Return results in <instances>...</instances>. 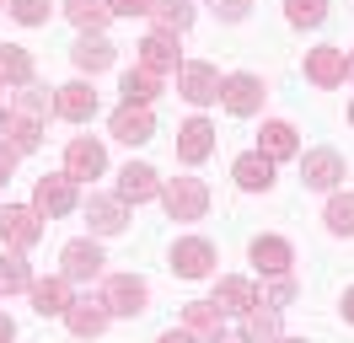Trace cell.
Here are the masks:
<instances>
[{
	"mask_svg": "<svg viewBox=\"0 0 354 343\" xmlns=\"http://www.w3.org/2000/svg\"><path fill=\"white\" fill-rule=\"evenodd\" d=\"M48 113H54V91H48V86H38V81H27L22 91L0 97V129H6V140L22 150V156L44 145Z\"/></svg>",
	"mask_w": 354,
	"mask_h": 343,
	"instance_id": "1",
	"label": "cell"
},
{
	"mask_svg": "<svg viewBox=\"0 0 354 343\" xmlns=\"http://www.w3.org/2000/svg\"><path fill=\"white\" fill-rule=\"evenodd\" d=\"M161 210L172 214V220H204L209 188H204L199 177H167V183H161Z\"/></svg>",
	"mask_w": 354,
	"mask_h": 343,
	"instance_id": "2",
	"label": "cell"
},
{
	"mask_svg": "<svg viewBox=\"0 0 354 343\" xmlns=\"http://www.w3.org/2000/svg\"><path fill=\"white\" fill-rule=\"evenodd\" d=\"M102 247L91 241V236H75V241H65V252H59V274L70 279V284H91V279H102Z\"/></svg>",
	"mask_w": 354,
	"mask_h": 343,
	"instance_id": "3",
	"label": "cell"
},
{
	"mask_svg": "<svg viewBox=\"0 0 354 343\" xmlns=\"http://www.w3.org/2000/svg\"><path fill=\"white\" fill-rule=\"evenodd\" d=\"M75 177L70 172H54V177H38V188H32V210L44 214V220H59V214L75 210Z\"/></svg>",
	"mask_w": 354,
	"mask_h": 343,
	"instance_id": "4",
	"label": "cell"
},
{
	"mask_svg": "<svg viewBox=\"0 0 354 343\" xmlns=\"http://www.w3.org/2000/svg\"><path fill=\"white\" fill-rule=\"evenodd\" d=\"M177 91H183V97H188L194 107L221 102V70H215V64H204V59L177 64Z\"/></svg>",
	"mask_w": 354,
	"mask_h": 343,
	"instance_id": "5",
	"label": "cell"
},
{
	"mask_svg": "<svg viewBox=\"0 0 354 343\" xmlns=\"http://www.w3.org/2000/svg\"><path fill=\"white\" fill-rule=\"evenodd\" d=\"M38 236H44V214L32 210V204H6V210H0V241H6V247H38Z\"/></svg>",
	"mask_w": 354,
	"mask_h": 343,
	"instance_id": "6",
	"label": "cell"
},
{
	"mask_svg": "<svg viewBox=\"0 0 354 343\" xmlns=\"http://www.w3.org/2000/svg\"><path fill=\"white\" fill-rule=\"evenodd\" d=\"M306 81L322 86V91L344 86V81H349V48H333V43L311 48V54H306Z\"/></svg>",
	"mask_w": 354,
	"mask_h": 343,
	"instance_id": "7",
	"label": "cell"
},
{
	"mask_svg": "<svg viewBox=\"0 0 354 343\" xmlns=\"http://www.w3.org/2000/svg\"><path fill=\"white\" fill-rule=\"evenodd\" d=\"M102 300H108L113 317H140L145 300H151V290H145V279H140V274H113L108 284H102Z\"/></svg>",
	"mask_w": 354,
	"mask_h": 343,
	"instance_id": "8",
	"label": "cell"
},
{
	"mask_svg": "<svg viewBox=\"0 0 354 343\" xmlns=\"http://www.w3.org/2000/svg\"><path fill=\"white\" fill-rule=\"evenodd\" d=\"M108 300L102 295H81V300H70L65 306V327L75 333V338H102L108 333Z\"/></svg>",
	"mask_w": 354,
	"mask_h": 343,
	"instance_id": "9",
	"label": "cell"
},
{
	"mask_svg": "<svg viewBox=\"0 0 354 343\" xmlns=\"http://www.w3.org/2000/svg\"><path fill=\"white\" fill-rule=\"evenodd\" d=\"M65 172L75 177V183H91V177L108 172V150L97 145L91 134H75V140L65 145Z\"/></svg>",
	"mask_w": 354,
	"mask_h": 343,
	"instance_id": "10",
	"label": "cell"
},
{
	"mask_svg": "<svg viewBox=\"0 0 354 343\" xmlns=\"http://www.w3.org/2000/svg\"><path fill=\"white\" fill-rule=\"evenodd\" d=\"M263 97H268V86L258 81V75H225L221 81V102L231 107V113H236V118H252V113H258V107H263Z\"/></svg>",
	"mask_w": 354,
	"mask_h": 343,
	"instance_id": "11",
	"label": "cell"
},
{
	"mask_svg": "<svg viewBox=\"0 0 354 343\" xmlns=\"http://www.w3.org/2000/svg\"><path fill=\"white\" fill-rule=\"evenodd\" d=\"M156 134V113L151 102H124L113 113V140H124V145H145Z\"/></svg>",
	"mask_w": 354,
	"mask_h": 343,
	"instance_id": "12",
	"label": "cell"
},
{
	"mask_svg": "<svg viewBox=\"0 0 354 343\" xmlns=\"http://www.w3.org/2000/svg\"><path fill=\"white\" fill-rule=\"evenodd\" d=\"M301 183L333 193L344 183V156H338V150H306V156H301Z\"/></svg>",
	"mask_w": 354,
	"mask_h": 343,
	"instance_id": "13",
	"label": "cell"
},
{
	"mask_svg": "<svg viewBox=\"0 0 354 343\" xmlns=\"http://www.w3.org/2000/svg\"><path fill=\"white\" fill-rule=\"evenodd\" d=\"M86 220H91V236H118L124 225H129V198L91 193V198H86Z\"/></svg>",
	"mask_w": 354,
	"mask_h": 343,
	"instance_id": "14",
	"label": "cell"
},
{
	"mask_svg": "<svg viewBox=\"0 0 354 343\" xmlns=\"http://www.w3.org/2000/svg\"><path fill=\"white\" fill-rule=\"evenodd\" d=\"M183 327H188L194 338H204V343H221V338H225V311H221V300H188V306H183Z\"/></svg>",
	"mask_w": 354,
	"mask_h": 343,
	"instance_id": "15",
	"label": "cell"
},
{
	"mask_svg": "<svg viewBox=\"0 0 354 343\" xmlns=\"http://www.w3.org/2000/svg\"><path fill=\"white\" fill-rule=\"evenodd\" d=\"M215 268V247L204 241V236H183L172 247V274H183V279H204Z\"/></svg>",
	"mask_w": 354,
	"mask_h": 343,
	"instance_id": "16",
	"label": "cell"
},
{
	"mask_svg": "<svg viewBox=\"0 0 354 343\" xmlns=\"http://www.w3.org/2000/svg\"><path fill=\"white\" fill-rule=\"evenodd\" d=\"M140 64H145V70H156V75H177V33H161V27H156V33H145V38H140Z\"/></svg>",
	"mask_w": 354,
	"mask_h": 343,
	"instance_id": "17",
	"label": "cell"
},
{
	"mask_svg": "<svg viewBox=\"0 0 354 343\" xmlns=\"http://www.w3.org/2000/svg\"><path fill=\"white\" fill-rule=\"evenodd\" d=\"M54 113L70 118V124H91V118H97V91H91L86 81L59 86V91H54Z\"/></svg>",
	"mask_w": 354,
	"mask_h": 343,
	"instance_id": "18",
	"label": "cell"
},
{
	"mask_svg": "<svg viewBox=\"0 0 354 343\" xmlns=\"http://www.w3.org/2000/svg\"><path fill=\"white\" fill-rule=\"evenodd\" d=\"M27 295H32V311H38V317H65V306L75 300V295H70V279H65V274L32 279V290H27Z\"/></svg>",
	"mask_w": 354,
	"mask_h": 343,
	"instance_id": "19",
	"label": "cell"
},
{
	"mask_svg": "<svg viewBox=\"0 0 354 343\" xmlns=\"http://www.w3.org/2000/svg\"><path fill=\"white\" fill-rule=\"evenodd\" d=\"M118 198H129V204L161 198V177H156V167H145V161H129V167L118 172Z\"/></svg>",
	"mask_w": 354,
	"mask_h": 343,
	"instance_id": "20",
	"label": "cell"
},
{
	"mask_svg": "<svg viewBox=\"0 0 354 343\" xmlns=\"http://www.w3.org/2000/svg\"><path fill=\"white\" fill-rule=\"evenodd\" d=\"M209 150H215V124H209V118H188V124L177 129V156H183L188 167H199Z\"/></svg>",
	"mask_w": 354,
	"mask_h": 343,
	"instance_id": "21",
	"label": "cell"
},
{
	"mask_svg": "<svg viewBox=\"0 0 354 343\" xmlns=\"http://www.w3.org/2000/svg\"><path fill=\"white\" fill-rule=\"evenodd\" d=\"M231 177H236V188L263 193V188H274V161H268L263 150H247V156L231 161Z\"/></svg>",
	"mask_w": 354,
	"mask_h": 343,
	"instance_id": "22",
	"label": "cell"
},
{
	"mask_svg": "<svg viewBox=\"0 0 354 343\" xmlns=\"http://www.w3.org/2000/svg\"><path fill=\"white\" fill-rule=\"evenodd\" d=\"M290 263H295V252H290V241L285 236H258V241H252V268H258V274H290Z\"/></svg>",
	"mask_w": 354,
	"mask_h": 343,
	"instance_id": "23",
	"label": "cell"
},
{
	"mask_svg": "<svg viewBox=\"0 0 354 343\" xmlns=\"http://www.w3.org/2000/svg\"><path fill=\"white\" fill-rule=\"evenodd\" d=\"M258 150H263L268 161H290V156H301L295 124H285V118H268V124H263V134H258Z\"/></svg>",
	"mask_w": 354,
	"mask_h": 343,
	"instance_id": "24",
	"label": "cell"
},
{
	"mask_svg": "<svg viewBox=\"0 0 354 343\" xmlns=\"http://www.w3.org/2000/svg\"><path fill=\"white\" fill-rule=\"evenodd\" d=\"M70 59H75V70L97 75V70H108V64H113V43L102 38V33H81L75 48H70Z\"/></svg>",
	"mask_w": 354,
	"mask_h": 343,
	"instance_id": "25",
	"label": "cell"
},
{
	"mask_svg": "<svg viewBox=\"0 0 354 343\" xmlns=\"http://www.w3.org/2000/svg\"><path fill=\"white\" fill-rule=\"evenodd\" d=\"M285 333V322H279V306H268V300H252L242 311V338H279Z\"/></svg>",
	"mask_w": 354,
	"mask_h": 343,
	"instance_id": "26",
	"label": "cell"
},
{
	"mask_svg": "<svg viewBox=\"0 0 354 343\" xmlns=\"http://www.w3.org/2000/svg\"><path fill=\"white\" fill-rule=\"evenodd\" d=\"M194 0H151V21L161 27V33H188L194 27Z\"/></svg>",
	"mask_w": 354,
	"mask_h": 343,
	"instance_id": "27",
	"label": "cell"
},
{
	"mask_svg": "<svg viewBox=\"0 0 354 343\" xmlns=\"http://www.w3.org/2000/svg\"><path fill=\"white\" fill-rule=\"evenodd\" d=\"M65 17L75 21L81 33H102L108 17H113V6H108V0H65Z\"/></svg>",
	"mask_w": 354,
	"mask_h": 343,
	"instance_id": "28",
	"label": "cell"
},
{
	"mask_svg": "<svg viewBox=\"0 0 354 343\" xmlns=\"http://www.w3.org/2000/svg\"><path fill=\"white\" fill-rule=\"evenodd\" d=\"M161 81L167 75H156V70H145V64H134V70H124V102H156V91H161Z\"/></svg>",
	"mask_w": 354,
	"mask_h": 343,
	"instance_id": "29",
	"label": "cell"
},
{
	"mask_svg": "<svg viewBox=\"0 0 354 343\" xmlns=\"http://www.w3.org/2000/svg\"><path fill=\"white\" fill-rule=\"evenodd\" d=\"M0 81L6 86H27L32 81V54L17 43H0Z\"/></svg>",
	"mask_w": 354,
	"mask_h": 343,
	"instance_id": "30",
	"label": "cell"
},
{
	"mask_svg": "<svg viewBox=\"0 0 354 343\" xmlns=\"http://www.w3.org/2000/svg\"><path fill=\"white\" fill-rule=\"evenodd\" d=\"M0 290H6V295H11V290H32V268H27L22 247L0 252Z\"/></svg>",
	"mask_w": 354,
	"mask_h": 343,
	"instance_id": "31",
	"label": "cell"
},
{
	"mask_svg": "<svg viewBox=\"0 0 354 343\" xmlns=\"http://www.w3.org/2000/svg\"><path fill=\"white\" fill-rule=\"evenodd\" d=\"M215 300H221V311H236V317H242L247 306L258 300V290H252V279H221Z\"/></svg>",
	"mask_w": 354,
	"mask_h": 343,
	"instance_id": "32",
	"label": "cell"
},
{
	"mask_svg": "<svg viewBox=\"0 0 354 343\" xmlns=\"http://www.w3.org/2000/svg\"><path fill=\"white\" fill-rule=\"evenodd\" d=\"M328 231L333 236H354V193L333 188V198H328Z\"/></svg>",
	"mask_w": 354,
	"mask_h": 343,
	"instance_id": "33",
	"label": "cell"
},
{
	"mask_svg": "<svg viewBox=\"0 0 354 343\" xmlns=\"http://www.w3.org/2000/svg\"><path fill=\"white\" fill-rule=\"evenodd\" d=\"M285 21L290 27H322L328 21V0H285Z\"/></svg>",
	"mask_w": 354,
	"mask_h": 343,
	"instance_id": "34",
	"label": "cell"
},
{
	"mask_svg": "<svg viewBox=\"0 0 354 343\" xmlns=\"http://www.w3.org/2000/svg\"><path fill=\"white\" fill-rule=\"evenodd\" d=\"M6 11L22 21V27H44L48 21V0H6Z\"/></svg>",
	"mask_w": 354,
	"mask_h": 343,
	"instance_id": "35",
	"label": "cell"
},
{
	"mask_svg": "<svg viewBox=\"0 0 354 343\" xmlns=\"http://www.w3.org/2000/svg\"><path fill=\"white\" fill-rule=\"evenodd\" d=\"M258 300H268V306H290V300H295V284H290L285 274H274V284H268V295H258Z\"/></svg>",
	"mask_w": 354,
	"mask_h": 343,
	"instance_id": "36",
	"label": "cell"
},
{
	"mask_svg": "<svg viewBox=\"0 0 354 343\" xmlns=\"http://www.w3.org/2000/svg\"><path fill=\"white\" fill-rule=\"evenodd\" d=\"M209 6H215V17H221V21H242L252 0H209Z\"/></svg>",
	"mask_w": 354,
	"mask_h": 343,
	"instance_id": "37",
	"label": "cell"
},
{
	"mask_svg": "<svg viewBox=\"0 0 354 343\" xmlns=\"http://www.w3.org/2000/svg\"><path fill=\"white\" fill-rule=\"evenodd\" d=\"M113 17H151V0H108Z\"/></svg>",
	"mask_w": 354,
	"mask_h": 343,
	"instance_id": "38",
	"label": "cell"
},
{
	"mask_svg": "<svg viewBox=\"0 0 354 343\" xmlns=\"http://www.w3.org/2000/svg\"><path fill=\"white\" fill-rule=\"evenodd\" d=\"M17 156H22V150H17L11 140H6V134H0V183H6L11 172H17Z\"/></svg>",
	"mask_w": 354,
	"mask_h": 343,
	"instance_id": "39",
	"label": "cell"
},
{
	"mask_svg": "<svg viewBox=\"0 0 354 343\" xmlns=\"http://www.w3.org/2000/svg\"><path fill=\"white\" fill-rule=\"evenodd\" d=\"M11 338H17V322H11L6 311H0V343H11Z\"/></svg>",
	"mask_w": 354,
	"mask_h": 343,
	"instance_id": "40",
	"label": "cell"
},
{
	"mask_svg": "<svg viewBox=\"0 0 354 343\" xmlns=\"http://www.w3.org/2000/svg\"><path fill=\"white\" fill-rule=\"evenodd\" d=\"M344 317L354 322V290H349V295H344Z\"/></svg>",
	"mask_w": 354,
	"mask_h": 343,
	"instance_id": "41",
	"label": "cell"
},
{
	"mask_svg": "<svg viewBox=\"0 0 354 343\" xmlns=\"http://www.w3.org/2000/svg\"><path fill=\"white\" fill-rule=\"evenodd\" d=\"M349 75H354V54H349Z\"/></svg>",
	"mask_w": 354,
	"mask_h": 343,
	"instance_id": "42",
	"label": "cell"
},
{
	"mask_svg": "<svg viewBox=\"0 0 354 343\" xmlns=\"http://www.w3.org/2000/svg\"><path fill=\"white\" fill-rule=\"evenodd\" d=\"M349 124H354V102H349Z\"/></svg>",
	"mask_w": 354,
	"mask_h": 343,
	"instance_id": "43",
	"label": "cell"
},
{
	"mask_svg": "<svg viewBox=\"0 0 354 343\" xmlns=\"http://www.w3.org/2000/svg\"><path fill=\"white\" fill-rule=\"evenodd\" d=\"M0 6H6V0H0Z\"/></svg>",
	"mask_w": 354,
	"mask_h": 343,
	"instance_id": "44",
	"label": "cell"
},
{
	"mask_svg": "<svg viewBox=\"0 0 354 343\" xmlns=\"http://www.w3.org/2000/svg\"><path fill=\"white\" fill-rule=\"evenodd\" d=\"M0 86H6V81H0Z\"/></svg>",
	"mask_w": 354,
	"mask_h": 343,
	"instance_id": "45",
	"label": "cell"
}]
</instances>
